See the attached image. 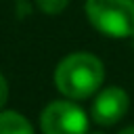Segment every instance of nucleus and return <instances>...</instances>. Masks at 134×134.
<instances>
[{
	"label": "nucleus",
	"mask_w": 134,
	"mask_h": 134,
	"mask_svg": "<svg viewBox=\"0 0 134 134\" xmlns=\"http://www.w3.org/2000/svg\"><path fill=\"white\" fill-rule=\"evenodd\" d=\"M105 82L103 61L90 52L67 54L54 69V86L69 100L92 96Z\"/></svg>",
	"instance_id": "1"
},
{
	"label": "nucleus",
	"mask_w": 134,
	"mask_h": 134,
	"mask_svg": "<svg viewBox=\"0 0 134 134\" xmlns=\"http://www.w3.org/2000/svg\"><path fill=\"white\" fill-rule=\"evenodd\" d=\"M128 105H130V98H128L126 90H121L117 86L103 88L96 94L92 109H90L92 121H96L98 126H113L128 113Z\"/></svg>",
	"instance_id": "4"
},
{
	"label": "nucleus",
	"mask_w": 134,
	"mask_h": 134,
	"mask_svg": "<svg viewBox=\"0 0 134 134\" xmlns=\"http://www.w3.org/2000/svg\"><path fill=\"white\" fill-rule=\"evenodd\" d=\"M90 134H103V132H90Z\"/></svg>",
	"instance_id": "9"
},
{
	"label": "nucleus",
	"mask_w": 134,
	"mask_h": 134,
	"mask_svg": "<svg viewBox=\"0 0 134 134\" xmlns=\"http://www.w3.org/2000/svg\"><path fill=\"white\" fill-rule=\"evenodd\" d=\"M38 8L46 15H59L65 10V6L69 4V0H36Z\"/></svg>",
	"instance_id": "6"
},
{
	"label": "nucleus",
	"mask_w": 134,
	"mask_h": 134,
	"mask_svg": "<svg viewBox=\"0 0 134 134\" xmlns=\"http://www.w3.org/2000/svg\"><path fill=\"white\" fill-rule=\"evenodd\" d=\"M6 100H8V82H6V77L0 73V109L4 107Z\"/></svg>",
	"instance_id": "7"
},
{
	"label": "nucleus",
	"mask_w": 134,
	"mask_h": 134,
	"mask_svg": "<svg viewBox=\"0 0 134 134\" xmlns=\"http://www.w3.org/2000/svg\"><path fill=\"white\" fill-rule=\"evenodd\" d=\"M119 134H134V126H130V128H124Z\"/></svg>",
	"instance_id": "8"
},
{
	"label": "nucleus",
	"mask_w": 134,
	"mask_h": 134,
	"mask_svg": "<svg viewBox=\"0 0 134 134\" xmlns=\"http://www.w3.org/2000/svg\"><path fill=\"white\" fill-rule=\"evenodd\" d=\"M132 38H134V36H132Z\"/></svg>",
	"instance_id": "10"
},
{
	"label": "nucleus",
	"mask_w": 134,
	"mask_h": 134,
	"mask_svg": "<svg viewBox=\"0 0 134 134\" xmlns=\"http://www.w3.org/2000/svg\"><path fill=\"white\" fill-rule=\"evenodd\" d=\"M0 134H34V128L19 111H0Z\"/></svg>",
	"instance_id": "5"
},
{
	"label": "nucleus",
	"mask_w": 134,
	"mask_h": 134,
	"mask_svg": "<svg viewBox=\"0 0 134 134\" xmlns=\"http://www.w3.org/2000/svg\"><path fill=\"white\" fill-rule=\"evenodd\" d=\"M42 134H88V117L73 100H52L40 115Z\"/></svg>",
	"instance_id": "3"
},
{
	"label": "nucleus",
	"mask_w": 134,
	"mask_h": 134,
	"mask_svg": "<svg viewBox=\"0 0 134 134\" xmlns=\"http://www.w3.org/2000/svg\"><path fill=\"white\" fill-rule=\"evenodd\" d=\"M86 17L107 38L134 36V0H86Z\"/></svg>",
	"instance_id": "2"
}]
</instances>
